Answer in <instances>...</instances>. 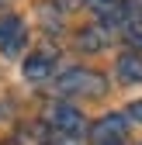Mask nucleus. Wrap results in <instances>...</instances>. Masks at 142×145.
Returning <instances> with one entry per match:
<instances>
[{"instance_id":"1","label":"nucleus","mask_w":142,"mask_h":145,"mask_svg":"<svg viewBox=\"0 0 142 145\" xmlns=\"http://www.w3.org/2000/svg\"><path fill=\"white\" fill-rule=\"evenodd\" d=\"M56 90L62 97H97L108 90V80L94 69H66L56 80Z\"/></svg>"},{"instance_id":"2","label":"nucleus","mask_w":142,"mask_h":145,"mask_svg":"<svg viewBox=\"0 0 142 145\" xmlns=\"http://www.w3.org/2000/svg\"><path fill=\"white\" fill-rule=\"evenodd\" d=\"M28 42V28L17 14H4L0 17V52L4 56H17Z\"/></svg>"},{"instance_id":"3","label":"nucleus","mask_w":142,"mask_h":145,"mask_svg":"<svg viewBox=\"0 0 142 145\" xmlns=\"http://www.w3.org/2000/svg\"><path fill=\"white\" fill-rule=\"evenodd\" d=\"M45 118H49V124L56 131H62V135H80L87 124H83V114L76 111L73 104H49V111H45Z\"/></svg>"},{"instance_id":"4","label":"nucleus","mask_w":142,"mask_h":145,"mask_svg":"<svg viewBox=\"0 0 142 145\" xmlns=\"http://www.w3.org/2000/svg\"><path fill=\"white\" fill-rule=\"evenodd\" d=\"M125 135H128V118L125 114H104L94 128H90V138L97 145H118Z\"/></svg>"},{"instance_id":"5","label":"nucleus","mask_w":142,"mask_h":145,"mask_svg":"<svg viewBox=\"0 0 142 145\" xmlns=\"http://www.w3.org/2000/svg\"><path fill=\"white\" fill-rule=\"evenodd\" d=\"M118 80L121 83H142V56L139 52H125L118 59Z\"/></svg>"},{"instance_id":"6","label":"nucleus","mask_w":142,"mask_h":145,"mask_svg":"<svg viewBox=\"0 0 142 145\" xmlns=\"http://www.w3.org/2000/svg\"><path fill=\"white\" fill-rule=\"evenodd\" d=\"M52 62H56L52 52H35V56H28V62H24V76L28 80H45L52 72Z\"/></svg>"},{"instance_id":"7","label":"nucleus","mask_w":142,"mask_h":145,"mask_svg":"<svg viewBox=\"0 0 142 145\" xmlns=\"http://www.w3.org/2000/svg\"><path fill=\"white\" fill-rule=\"evenodd\" d=\"M108 45V28H83L76 35V48L80 52H101Z\"/></svg>"},{"instance_id":"8","label":"nucleus","mask_w":142,"mask_h":145,"mask_svg":"<svg viewBox=\"0 0 142 145\" xmlns=\"http://www.w3.org/2000/svg\"><path fill=\"white\" fill-rule=\"evenodd\" d=\"M87 7L104 21H121V0H87Z\"/></svg>"},{"instance_id":"9","label":"nucleus","mask_w":142,"mask_h":145,"mask_svg":"<svg viewBox=\"0 0 142 145\" xmlns=\"http://www.w3.org/2000/svg\"><path fill=\"white\" fill-rule=\"evenodd\" d=\"M125 42H128V48L142 52V21H128L125 24Z\"/></svg>"},{"instance_id":"10","label":"nucleus","mask_w":142,"mask_h":145,"mask_svg":"<svg viewBox=\"0 0 142 145\" xmlns=\"http://www.w3.org/2000/svg\"><path fill=\"white\" fill-rule=\"evenodd\" d=\"M128 118H135V121H142V100H135V104L128 107Z\"/></svg>"},{"instance_id":"11","label":"nucleus","mask_w":142,"mask_h":145,"mask_svg":"<svg viewBox=\"0 0 142 145\" xmlns=\"http://www.w3.org/2000/svg\"><path fill=\"white\" fill-rule=\"evenodd\" d=\"M59 145H76V142H73V138H62V142H59Z\"/></svg>"}]
</instances>
